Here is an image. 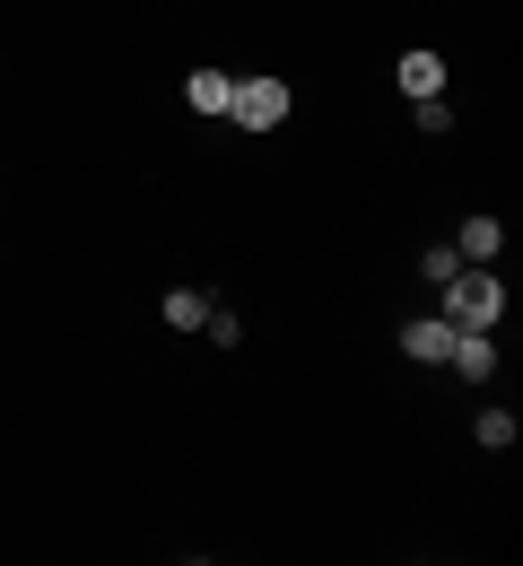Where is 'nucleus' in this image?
<instances>
[{
  "label": "nucleus",
  "instance_id": "nucleus-1",
  "mask_svg": "<svg viewBox=\"0 0 523 566\" xmlns=\"http://www.w3.org/2000/svg\"><path fill=\"white\" fill-rule=\"evenodd\" d=\"M437 296H446V323H453V332H498V323H506V280H498L489 262H462Z\"/></svg>",
  "mask_w": 523,
  "mask_h": 566
},
{
  "label": "nucleus",
  "instance_id": "nucleus-2",
  "mask_svg": "<svg viewBox=\"0 0 523 566\" xmlns=\"http://www.w3.org/2000/svg\"><path fill=\"white\" fill-rule=\"evenodd\" d=\"M227 123H236V132H280V123H289V78L236 71V87H227Z\"/></svg>",
  "mask_w": 523,
  "mask_h": 566
},
{
  "label": "nucleus",
  "instance_id": "nucleus-3",
  "mask_svg": "<svg viewBox=\"0 0 523 566\" xmlns=\"http://www.w3.org/2000/svg\"><path fill=\"white\" fill-rule=\"evenodd\" d=\"M446 366L462 375V384H489V375H498V332H453Z\"/></svg>",
  "mask_w": 523,
  "mask_h": 566
},
{
  "label": "nucleus",
  "instance_id": "nucleus-4",
  "mask_svg": "<svg viewBox=\"0 0 523 566\" xmlns=\"http://www.w3.org/2000/svg\"><path fill=\"white\" fill-rule=\"evenodd\" d=\"M446 349H453V323H446V314L401 323V357H410V366H446Z\"/></svg>",
  "mask_w": 523,
  "mask_h": 566
},
{
  "label": "nucleus",
  "instance_id": "nucleus-5",
  "mask_svg": "<svg viewBox=\"0 0 523 566\" xmlns=\"http://www.w3.org/2000/svg\"><path fill=\"white\" fill-rule=\"evenodd\" d=\"M393 78H401V96H410V105H419V96H446V62H437L428 44H410V53L393 62Z\"/></svg>",
  "mask_w": 523,
  "mask_h": 566
},
{
  "label": "nucleus",
  "instance_id": "nucleus-6",
  "mask_svg": "<svg viewBox=\"0 0 523 566\" xmlns=\"http://www.w3.org/2000/svg\"><path fill=\"white\" fill-rule=\"evenodd\" d=\"M453 253H462V262H498V253H506V227H498L489 210H480V218H462V235H453Z\"/></svg>",
  "mask_w": 523,
  "mask_h": 566
},
{
  "label": "nucleus",
  "instance_id": "nucleus-7",
  "mask_svg": "<svg viewBox=\"0 0 523 566\" xmlns=\"http://www.w3.org/2000/svg\"><path fill=\"white\" fill-rule=\"evenodd\" d=\"M227 87H236V71H192L184 78V105L192 114H227Z\"/></svg>",
  "mask_w": 523,
  "mask_h": 566
},
{
  "label": "nucleus",
  "instance_id": "nucleus-8",
  "mask_svg": "<svg viewBox=\"0 0 523 566\" xmlns=\"http://www.w3.org/2000/svg\"><path fill=\"white\" fill-rule=\"evenodd\" d=\"M157 314H166V332H201L210 296H201V287H166V305H157Z\"/></svg>",
  "mask_w": 523,
  "mask_h": 566
},
{
  "label": "nucleus",
  "instance_id": "nucleus-9",
  "mask_svg": "<svg viewBox=\"0 0 523 566\" xmlns=\"http://www.w3.org/2000/svg\"><path fill=\"white\" fill-rule=\"evenodd\" d=\"M471 436H480L489 453H506V444H515V410H480V419H471Z\"/></svg>",
  "mask_w": 523,
  "mask_h": 566
},
{
  "label": "nucleus",
  "instance_id": "nucleus-10",
  "mask_svg": "<svg viewBox=\"0 0 523 566\" xmlns=\"http://www.w3.org/2000/svg\"><path fill=\"white\" fill-rule=\"evenodd\" d=\"M410 123H419V140H446V132H453L446 96H419V105H410Z\"/></svg>",
  "mask_w": 523,
  "mask_h": 566
},
{
  "label": "nucleus",
  "instance_id": "nucleus-11",
  "mask_svg": "<svg viewBox=\"0 0 523 566\" xmlns=\"http://www.w3.org/2000/svg\"><path fill=\"white\" fill-rule=\"evenodd\" d=\"M453 271H462V253H453V244H428V253H419V280H437V287H446Z\"/></svg>",
  "mask_w": 523,
  "mask_h": 566
},
{
  "label": "nucleus",
  "instance_id": "nucleus-12",
  "mask_svg": "<svg viewBox=\"0 0 523 566\" xmlns=\"http://www.w3.org/2000/svg\"><path fill=\"white\" fill-rule=\"evenodd\" d=\"M201 332H210V349H236V340H244V323H236L227 305H210V314H201Z\"/></svg>",
  "mask_w": 523,
  "mask_h": 566
}]
</instances>
